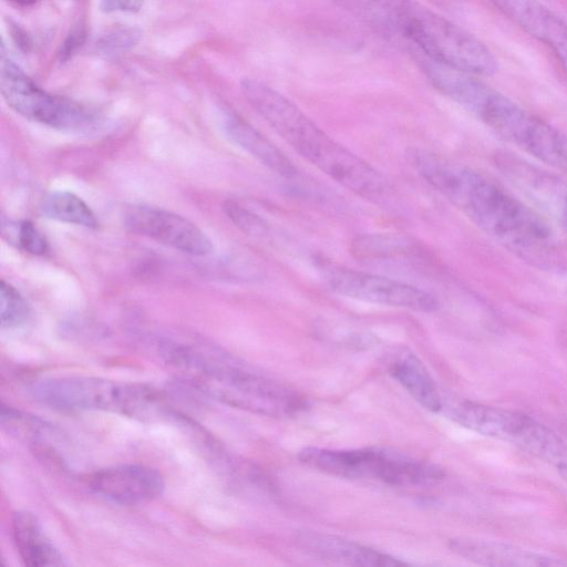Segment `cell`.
<instances>
[{
	"label": "cell",
	"instance_id": "5b68a950",
	"mask_svg": "<svg viewBox=\"0 0 567 567\" xmlns=\"http://www.w3.org/2000/svg\"><path fill=\"white\" fill-rule=\"evenodd\" d=\"M393 38L404 41L408 49L476 76L496 71V60L483 42L415 0L405 1Z\"/></svg>",
	"mask_w": 567,
	"mask_h": 567
},
{
	"label": "cell",
	"instance_id": "9a60e30c",
	"mask_svg": "<svg viewBox=\"0 0 567 567\" xmlns=\"http://www.w3.org/2000/svg\"><path fill=\"white\" fill-rule=\"evenodd\" d=\"M298 544L311 555L337 564L362 567H400L405 563L362 544L339 536L305 530Z\"/></svg>",
	"mask_w": 567,
	"mask_h": 567
},
{
	"label": "cell",
	"instance_id": "9c48e42d",
	"mask_svg": "<svg viewBox=\"0 0 567 567\" xmlns=\"http://www.w3.org/2000/svg\"><path fill=\"white\" fill-rule=\"evenodd\" d=\"M315 267L330 290L347 298L417 312H433L439 307L432 293L393 278L355 270L323 257L315 259Z\"/></svg>",
	"mask_w": 567,
	"mask_h": 567
},
{
	"label": "cell",
	"instance_id": "7402d4cb",
	"mask_svg": "<svg viewBox=\"0 0 567 567\" xmlns=\"http://www.w3.org/2000/svg\"><path fill=\"white\" fill-rule=\"evenodd\" d=\"M2 234L9 236L20 249L37 256L49 251V243L44 235L29 220L8 226H2Z\"/></svg>",
	"mask_w": 567,
	"mask_h": 567
},
{
	"label": "cell",
	"instance_id": "6da1fadb",
	"mask_svg": "<svg viewBox=\"0 0 567 567\" xmlns=\"http://www.w3.org/2000/svg\"><path fill=\"white\" fill-rule=\"evenodd\" d=\"M405 156L431 187L498 245L538 269L561 268L547 220L491 176L420 147H410Z\"/></svg>",
	"mask_w": 567,
	"mask_h": 567
},
{
	"label": "cell",
	"instance_id": "30bf717a",
	"mask_svg": "<svg viewBox=\"0 0 567 567\" xmlns=\"http://www.w3.org/2000/svg\"><path fill=\"white\" fill-rule=\"evenodd\" d=\"M0 91L6 103L30 121L60 130L80 128L92 121L91 113L80 103L39 87L3 51Z\"/></svg>",
	"mask_w": 567,
	"mask_h": 567
},
{
	"label": "cell",
	"instance_id": "3957f363",
	"mask_svg": "<svg viewBox=\"0 0 567 567\" xmlns=\"http://www.w3.org/2000/svg\"><path fill=\"white\" fill-rule=\"evenodd\" d=\"M241 91L286 143L331 179L369 200L389 195L390 184L381 172L327 134L280 92L254 79L243 80Z\"/></svg>",
	"mask_w": 567,
	"mask_h": 567
},
{
	"label": "cell",
	"instance_id": "8fae6325",
	"mask_svg": "<svg viewBox=\"0 0 567 567\" xmlns=\"http://www.w3.org/2000/svg\"><path fill=\"white\" fill-rule=\"evenodd\" d=\"M131 231L194 256H207L214 246L193 221L174 212L150 205H132L124 213Z\"/></svg>",
	"mask_w": 567,
	"mask_h": 567
},
{
	"label": "cell",
	"instance_id": "44dd1931",
	"mask_svg": "<svg viewBox=\"0 0 567 567\" xmlns=\"http://www.w3.org/2000/svg\"><path fill=\"white\" fill-rule=\"evenodd\" d=\"M30 317V307L24 297L9 282L0 281L1 327L13 329L24 324Z\"/></svg>",
	"mask_w": 567,
	"mask_h": 567
},
{
	"label": "cell",
	"instance_id": "ac0fdd59",
	"mask_svg": "<svg viewBox=\"0 0 567 567\" xmlns=\"http://www.w3.org/2000/svg\"><path fill=\"white\" fill-rule=\"evenodd\" d=\"M389 371L422 406L431 412L442 411L444 401L429 371L416 355L401 351L390 363Z\"/></svg>",
	"mask_w": 567,
	"mask_h": 567
},
{
	"label": "cell",
	"instance_id": "8992f818",
	"mask_svg": "<svg viewBox=\"0 0 567 567\" xmlns=\"http://www.w3.org/2000/svg\"><path fill=\"white\" fill-rule=\"evenodd\" d=\"M31 392L45 405L64 411H107L138 420L166 414L152 388L96 377H59L37 381Z\"/></svg>",
	"mask_w": 567,
	"mask_h": 567
},
{
	"label": "cell",
	"instance_id": "7a4b0ae2",
	"mask_svg": "<svg viewBox=\"0 0 567 567\" xmlns=\"http://www.w3.org/2000/svg\"><path fill=\"white\" fill-rule=\"evenodd\" d=\"M158 352L185 382L226 405L276 417L292 416L306 408L298 392L220 349L166 340Z\"/></svg>",
	"mask_w": 567,
	"mask_h": 567
},
{
	"label": "cell",
	"instance_id": "cb8c5ba5",
	"mask_svg": "<svg viewBox=\"0 0 567 567\" xmlns=\"http://www.w3.org/2000/svg\"><path fill=\"white\" fill-rule=\"evenodd\" d=\"M141 31L133 27H118L97 41V49L105 55L122 54L134 48L141 39Z\"/></svg>",
	"mask_w": 567,
	"mask_h": 567
},
{
	"label": "cell",
	"instance_id": "52a82bcc",
	"mask_svg": "<svg viewBox=\"0 0 567 567\" xmlns=\"http://www.w3.org/2000/svg\"><path fill=\"white\" fill-rule=\"evenodd\" d=\"M299 460L329 475L378 481L394 486H427L443 478L435 464L380 447L331 450L305 447Z\"/></svg>",
	"mask_w": 567,
	"mask_h": 567
},
{
	"label": "cell",
	"instance_id": "ba28073f",
	"mask_svg": "<svg viewBox=\"0 0 567 567\" xmlns=\"http://www.w3.org/2000/svg\"><path fill=\"white\" fill-rule=\"evenodd\" d=\"M442 410L461 426L511 443L556 467L567 463V443L551 429L524 413L471 401L443 404Z\"/></svg>",
	"mask_w": 567,
	"mask_h": 567
},
{
	"label": "cell",
	"instance_id": "83f0119b",
	"mask_svg": "<svg viewBox=\"0 0 567 567\" xmlns=\"http://www.w3.org/2000/svg\"><path fill=\"white\" fill-rule=\"evenodd\" d=\"M17 4H20V6H31V4H34L35 2H38L39 0H10Z\"/></svg>",
	"mask_w": 567,
	"mask_h": 567
},
{
	"label": "cell",
	"instance_id": "5bb4252c",
	"mask_svg": "<svg viewBox=\"0 0 567 567\" xmlns=\"http://www.w3.org/2000/svg\"><path fill=\"white\" fill-rule=\"evenodd\" d=\"M449 547L457 556L485 566L543 567L566 564L557 557L497 540L456 537L450 539Z\"/></svg>",
	"mask_w": 567,
	"mask_h": 567
},
{
	"label": "cell",
	"instance_id": "d6986e66",
	"mask_svg": "<svg viewBox=\"0 0 567 567\" xmlns=\"http://www.w3.org/2000/svg\"><path fill=\"white\" fill-rule=\"evenodd\" d=\"M353 257L367 262L406 260L415 255L416 247L406 237L395 234H362L350 246Z\"/></svg>",
	"mask_w": 567,
	"mask_h": 567
},
{
	"label": "cell",
	"instance_id": "484cf974",
	"mask_svg": "<svg viewBox=\"0 0 567 567\" xmlns=\"http://www.w3.org/2000/svg\"><path fill=\"white\" fill-rule=\"evenodd\" d=\"M84 42V33L81 30L72 32L63 43L60 52L61 60L69 59Z\"/></svg>",
	"mask_w": 567,
	"mask_h": 567
},
{
	"label": "cell",
	"instance_id": "4fadbf2b",
	"mask_svg": "<svg viewBox=\"0 0 567 567\" xmlns=\"http://www.w3.org/2000/svg\"><path fill=\"white\" fill-rule=\"evenodd\" d=\"M522 29L548 45L567 72V24L538 0H491Z\"/></svg>",
	"mask_w": 567,
	"mask_h": 567
},
{
	"label": "cell",
	"instance_id": "ffe728a7",
	"mask_svg": "<svg viewBox=\"0 0 567 567\" xmlns=\"http://www.w3.org/2000/svg\"><path fill=\"white\" fill-rule=\"evenodd\" d=\"M41 213L50 219L96 228L97 218L90 206L78 195L68 190H52L48 193L40 206Z\"/></svg>",
	"mask_w": 567,
	"mask_h": 567
},
{
	"label": "cell",
	"instance_id": "4316f807",
	"mask_svg": "<svg viewBox=\"0 0 567 567\" xmlns=\"http://www.w3.org/2000/svg\"><path fill=\"white\" fill-rule=\"evenodd\" d=\"M557 472L561 478L567 483V463L557 466Z\"/></svg>",
	"mask_w": 567,
	"mask_h": 567
},
{
	"label": "cell",
	"instance_id": "2e32d148",
	"mask_svg": "<svg viewBox=\"0 0 567 567\" xmlns=\"http://www.w3.org/2000/svg\"><path fill=\"white\" fill-rule=\"evenodd\" d=\"M227 136L278 176L292 179L298 169L291 159L268 137L240 116L227 113L224 121Z\"/></svg>",
	"mask_w": 567,
	"mask_h": 567
},
{
	"label": "cell",
	"instance_id": "603a6c76",
	"mask_svg": "<svg viewBox=\"0 0 567 567\" xmlns=\"http://www.w3.org/2000/svg\"><path fill=\"white\" fill-rule=\"evenodd\" d=\"M223 210L229 220L247 236L264 237L269 234V224L239 203L228 199L224 202Z\"/></svg>",
	"mask_w": 567,
	"mask_h": 567
},
{
	"label": "cell",
	"instance_id": "7c38bea8",
	"mask_svg": "<svg viewBox=\"0 0 567 567\" xmlns=\"http://www.w3.org/2000/svg\"><path fill=\"white\" fill-rule=\"evenodd\" d=\"M99 495L121 504H137L158 497L164 480L158 471L141 464H120L96 471L90 478Z\"/></svg>",
	"mask_w": 567,
	"mask_h": 567
},
{
	"label": "cell",
	"instance_id": "d4e9b609",
	"mask_svg": "<svg viewBox=\"0 0 567 567\" xmlns=\"http://www.w3.org/2000/svg\"><path fill=\"white\" fill-rule=\"evenodd\" d=\"M144 0H101L100 8L103 12L135 13L143 7Z\"/></svg>",
	"mask_w": 567,
	"mask_h": 567
},
{
	"label": "cell",
	"instance_id": "277c9868",
	"mask_svg": "<svg viewBox=\"0 0 567 567\" xmlns=\"http://www.w3.org/2000/svg\"><path fill=\"white\" fill-rule=\"evenodd\" d=\"M457 104L496 135L537 161L567 173V135L473 78Z\"/></svg>",
	"mask_w": 567,
	"mask_h": 567
},
{
	"label": "cell",
	"instance_id": "e0dca14e",
	"mask_svg": "<svg viewBox=\"0 0 567 567\" xmlns=\"http://www.w3.org/2000/svg\"><path fill=\"white\" fill-rule=\"evenodd\" d=\"M13 538L27 566L65 565L64 557L44 533L38 517L28 511H17L11 518Z\"/></svg>",
	"mask_w": 567,
	"mask_h": 567
}]
</instances>
